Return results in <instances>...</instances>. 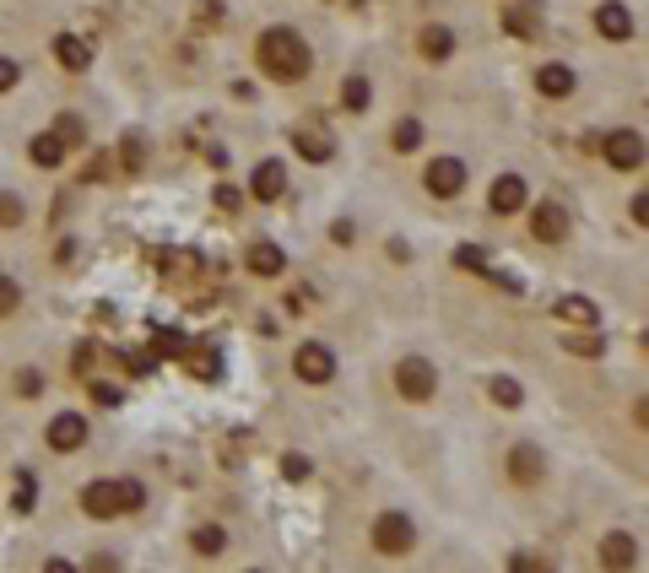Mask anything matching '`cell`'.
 <instances>
[{
  "mask_svg": "<svg viewBox=\"0 0 649 573\" xmlns=\"http://www.w3.org/2000/svg\"><path fill=\"white\" fill-rule=\"evenodd\" d=\"M255 60H260V71L271 76V82H303L309 76V44L293 33V28H271V33H260V44H255Z\"/></svg>",
  "mask_w": 649,
  "mask_h": 573,
  "instance_id": "cell-1",
  "label": "cell"
},
{
  "mask_svg": "<svg viewBox=\"0 0 649 573\" xmlns=\"http://www.w3.org/2000/svg\"><path fill=\"white\" fill-rule=\"evenodd\" d=\"M141 503H147V487L141 482H87L82 487V509L92 519H119V514H136Z\"/></svg>",
  "mask_w": 649,
  "mask_h": 573,
  "instance_id": "cell-2",
  "label": "cell"
},
{
  "mask_svg": "<svg viewBox=\"0 0 649 573\" xmlns=\"http://www.w3.org/2000/svg\"><path fill=\"white\" fill-rule=\"evenodd\" d=\"M395 390H401L406 401H428V395L439 390V373H433L428 357H401V368H395Z\"/></svg>",
  "mask_w": 649,
  "mask_h": 573,
  "instance_id": "cell-3",
  "label": "cell"
},
{
  "mask_svg": "<svg viewBox=\"0 0 649 573\" xmlns=\"http://www.w3.org/2000/svg\"><path fill=\"white\" fill-rule=\"evenodd\" d=\"M293 373L303 384H330L336 379V352H330L325 341H303L298 357H293Z\"/></svg>",
  "mask_w": 649,
  "mask_h": 573,
  "instance_id": "cell-4",
  "label": "cell"
},
{
  "mask_svg": "<svg viewBox=\"0 0 649 573\" xmlns=\"http://www.w3.org/2000/svg\"><path fill=\"white\" fill-rule=\"evenodd\" d=\"M412 541H417V530H412V519H406V514H379L374 519V546H379V552L384 557H401V552H412Z\"/></svg>",
  "mask_w": 649,
  "mask_h": 573,
  "instance_id": "cell-5",
  "label": "cell"
},
{
  "mask_svg": "<svg viewBox=\"0 0 649 573\" xmlns=\"http://www.w3.org/2000/svg\"><path fill=\"white\" fill-rule=\"evenodd\" d=\"M595 146H601V157L612 168H644V136L639 130H612V136H601Z\"/></svg>",
  "mask_w": 649,
  "mask_h": 573,
  "instance_id": "cell-6",
  "label": "cell"
},
{
  "mask_svg": "<svg viewBox=\"0 0 649 573\" xmlns=\"http://www.w3.org/2000/svg\"><path fill=\"white\" fill-rule=\"evenodd\" d=\"M422 184H428L433 195H444V201H455V195L466 190V163H460V157H433L428 173H422Z\"/></svg>",
  "mask_w": 649,
  "mask_h": 573,
  "instance_id": "cell-7",
  "label": "cell"
},
{
  "mask_svg": "<svg viewBox=\"0 0 649 573\" xmlns=\"http://www.w3.org/2000/svg\"><path fill=\"white\" fill-rule=\"evenodd\" d=\"M455 265H460V271H476V276H487V282H493V287H503V292H525V282H520V276L498 271V265L487 260L476 244H460V249H455Z\"/></svg>",
  "mask_w": 649,
  "mask_h": 573,
  "instance_id": "cell-8",
  "label": "cell"
},
{
  "mask_svg": "<svg viewBox=\"0 0 649 573\" xmlns=\"http://www.w3.org/2000/svg\"><path fill=\"white\" fill-rule=\"evenodd\" d=\"M531 238H536V244H563V238H568V211L558 201H541L531 211Z\"/></svg>",
  "mask_w": 649,
  "mask_h": 573,
  "instance_id": "cell-9",
  "label": "cell"
},
{
  "mask_svg": "<svg viewBox=\"0 0 649 573\" xmlns=\"http://www.w3.org/2000/svg\"><path fill=\"white\" fill-rule=\"evenodd\" d=\"M541 22H547L541 0H509V11H503V28H509L514 38H536Z\"/></svg>",
  "mask_w": 649,
  "mask_h": 573,
  "instance_id": "cell-10",
  "label": "cell"
},
{
  "mask_svg": "<svg viewBox=\"0 0 649 573\" xmlns=\"http://www.w3.org/2000/svg\"><path fill=\"white\" fill-rule=\"evenodd\" d=\"M525 201H531V190H525V179H520V173H503V179H493V190H487V206H493L498 217L520 211Z\"/></svg>",
  "mask_w": 649,
  "mask_h": 573,
  "instance_id": "cell-11",
  "label": "cell"
},
{
  "mask_svg": "<svg viewBox=\"0 0 649 573\" xmlns=\"http://www.w3.org/2000/svg\"><path fill=\"white\" fill-rule=\"evenodd\" d=\"M87 444V417H76V411H60L55 422H49V449H60V455H71V449Z\"/></svg>",
  "mask_w": 649,
  "mask_h": 573,
  "instance_id": "cell-12",
  "label": "cell"
},
{
  "mask_svg": "<svg viewBox=\"0 0 649 573\" xmlns=\"http://www.w3.org/2000/svg\"><path fill=\"white\" fill-rule=\"evenodd\" d=\"M509 476H514L520 487L541 482V476H547V460H541V449H536V444H514V449H509Z\"/></svg>",
  "mask_w": 649,
  "mask_h": 573,
  "instance_id": "cell-13",
  "label": "cell"
},
{
  "mask_svg": "<svg viewBox=\"0 0 649 573\" xmlns=\"http://www.w3.org/2000/svg\"><path fill=\"white\" fill-rule=\"evenodd\" d=\"M293 152L309 157V163H330V157H336V141H330L325 130H314V125H298L293 130Z\"/></svg>",
  "mask_w": 649,
  "mask_h": 573,
  "instance_id": "cell-14",
  "label": "cell"
},
{
  "mask_svg": "<svg viewBox=\"0 0 649 573\" xmlns=\"http://www.w3.org/2000/svg\"><path fill=\"white\" fill-rule=\"evenodd\" d=\"M574 87H579V76L568 71L563 60H552V65H541V71H536V92H541V98H568Z\"/></svg>",
  "mask_w": 649,
  "mask_h": 573,
  "instance_id": "cell-15",
  "label": "cell"
},
{
  "mask_svg": "<svg viewBox=\"0 0 649 573\" xmlns=\"http://www.w3.org/2000/svg\"><path fill=\"white\" fill-rule=\"evenodd\" d=\"M595 28H601V38L622 44V38H633V11H628V6H617V0H606V6L595 11Z\"/></svg>",
  "mask_w": 649,
  "mask_h": 573,
  "instance_id": "cell-16",
  "label": "cell"
},
{
  "mask_svg": "<svg viewBox=\"0 0 649 573\" xmlns=\"http://www.w3.org/2000/svg\"><path fill=\"white\" fill-rule=\"evenodd\" d=\"M601 563L606 568H633L639 563V541H633L628 530H612V536L601 541Z\"/></svg>",
  "mask_w": 649,
  "mask_h": 573,
  "instance_id": "cell-17",
  "label": "cell"
},
{
  "mask_svg": "<svg viewBox=\"0 0 649 573\" xmlns=\"http://www.w3.org/2000/svg\"><path fill=\"white\" fill-rule=\"evenodd\" d=\"M55 60L65 65V71H87V65H92V44H87V38H76V33H60L55 38Z\"/></svg>",
  "mask_w": 649,
  "mask_h": 573,
  "instance_id": "cell-18",
  "label": "cell"
},
{
  "mask_svg": "<svg viewBox=\"0 0 649 573\" xmlns=\"http://www.w3.org/2000/svg\"><path fill=\"white\" fill-rule=\"evenodd\" d=\"M184 363H190V373L201 384H217L222 379V352H217V346H190V352H184Z\"/></svg>",
  "mask_w": 649,
  "mask_h": 573,
  "instance_id": "cell-19",
  "label": "cell"
},
{
  "mask_svg": "<svg viewBox=\"0 0 649 573\" xmlns=\"http://www.w3.org/2000/svg\"><path fill=\"white\" fill-rule=\"evenodd\" d=\"M282 195H287V173H282V163L271 157V163L255 168V201H282Z\"/></svg>",
  "mask_w": 649,
  "mask_h": 573,
  "instance_id": "cell-20",
  "label": "cell"
},
{
  "mask_svg": "<svg viewBox=\"0 0 649 573\" xmlns=\"http://www.w3.org/2000/svg\"><path fill=\"white\" fill-rule=\"evenodd\" d=\"M244 265L255 276H282V265H287V255L276 244H266V238H260V244H249V255H244Z\"/></svg>",
  "mask_w": 649,
  "mask_h": 573,
  "instance_id": "cell-21",
  "label": "cell"
},
{
  "mask_svg": "<svg viewBox=\"0 0 649 573\" xmlns=\"http://www.w3.org/2000/svg\"><path fill=\"white\" fill-rule=\"evenodd\" d=\"M558 314L568 319V325H585V330H595V325H601V309H595L590 298H579V292H568V298L558 303Z\"/></svg>",
  "mask_w": 649,
  "mask_h": 573,
  "instance_id": "cell-22",
  "label": "cell"
},
{
  "mask_svg": "<svg viewBox=\"0 0 649 573\" xmlns=\"http://www.w3.org/2000/svg\"><path fill=\"white\" fill-rule=\"evenodd\" d=\"M147 352L163 363V357H184V352H190V341H184L174 325H152V346H147Z\"/></svg>",
  "mask_w": 649,
  "mask_h": 573,
  "instance_id": "cell-23",
  "label": "cell"
},
{
  "mask_svg": "<svg viewBox=\"0 0 649 573\" xmlns=\"http://www.w3.org/2000/svg\"><path fill=\"white\" fill-rule=\"evenodd\" d=\"M417 49H422V60H449V55H455V33H449V28H422Z\"/></svg>",
  "mask_w": 649,
  "mask_h": 573,
  "instance_id": "cell-24",
  "label": "cell"
},
{
  "mask_svg": "<svg viewBox=\"0 0 649 573\" xmlns=\"http://www.w3.org/2000/svg\"><path fill=\"white\" fill-rule=\"evenodd\" d=\"M109 357L130 373V379H152V373H157V357H152V352H130V346H114Z\"/></svg>",
  "mask_w": 649,
  "mask_h": 573,
  "instance_id": "cell-25",
  "label": "cell"
},
{
  "mask_svg": "<svg viewBox=\"0 0 649 573\" xmlns=\"http://www.w3.org/2000/svg\"><path fill=\"white\" fill-rule=\"evenodd\" d=\"M28 157H33L38 168H60V163H65V146H60L55 130H49V136H33V141H28Z\"/></svg>",
  "mask_w": 649,
  "mask_h": 573,
  "instance_id": "cell-26",
  "label": "cell"
},
{
  "mask_svg": "<svg viewBox=\"0 0 649 573\" xmlns=\"http://www.w3.org/2000/svg\"><path fill=\"white\" fill-rule=\"evenodd\" d=\"M368 98H374V92H368L363 76H347V82H341V109H347V114H363Z\"/></svg>",
  "mask_w": 649,
  "mask_h": 573,
  "instance_id": "cell-27",
  "label": "cell"
},
{
  "mask_svg": "<svg viewBox=\"0 0 649 573\" xmlns=\"http://www.w3.org/2000/svg\"><path fill=\"white\" fill-rule=\"evenodd\" d=\"M33 503H38V476H33V471H17V492H11V509H17V514H33Z\"/></svg>",
  "mask_w": 649,
  "mask_h": 573,
  "instance_id": "cell-28",
  "label": "cell"
},
{
  "mask_svg": "<svg viewBox=\"0 0 649 573\" xmlns=\"http://www.w3.org/2000/svg\"><path fill=\"white\" fill-rule=\"evenodd\" d=\"M55 136H60V146H65V152H76V146L87 141V125H82V119H76V114H60V119H55Z\"/></svg>",
  "mask_w": 649,
  "mask_h": 573,
  "instance_id": "cell-29",
  "label": "cell"
},
{
  "mask_svg": "<svg viewBox=\"0 0 649 573\" xmlns=\"http://www.w3.org/2000/svg\"><path fill=\"white\" fill-rule=\"evenodd\" d=\"M190 546H195L201 557H217L222 546H228V536H222V525H201V530L190 536Z\"/></svg>",
  "mask_w": 649,
  "mask_h": 573,
  "instance_id": "cell-30",
  "label": "cell"
},
{
  "mask_svg": "<svg viewBox=\"0 0 649 573\" xmlns=\"http://www.w3.org/2000/svg\"><path fill=\"white\" fill-rule=\"evenodd\" d=\"M487 395H493L498 406H520V401H525V390H520V384H514V379H503V373H498L493 384H487Z\"/></svg>",
  "mask_w": 649,
  "mask_h": 573,
  "instance_id": "cell-31",
  "label": "cell"
},
{
  "mask_svg": "<svg viewBox=\"0 0 649 573\" xmlns=\"http://www.w3.org/2000/svg\"><path fill=\"white\" fill-rule=\"evenodd\" d=\"M390 141H395V152H412V146H422V125H417V119H401Z\"/></svg>",
  "mask_w": 649,
  "mask_h": 573,
  "instance_id": "cell-32",
  "label": "cell"
},
{
  "mask_svg": "<svg viewBox=\"0 0 649 573\" xmlns=\"http://www.w3.org/2000/svg\"><path fill=\"white\" fill-rule=\"evenodd\" d=\"M563 346H568V352H579V357H601V336H574V330H568V336H563Z\"/></svg>",
  "mask_w": 649,
  "mask_h": 573,
  "instance_id": "cell-33",
  "label": "cell"
},
{
  "mask_svg": "<svg viewBox=\"0 0 649 573\" xmlns=\"http://www.w3.org/2000/svg\"><path fill=\"white\" fill-rule=\"evenodd\" d=\"M17 303H22V287L11 282V276H0V319L17 314Z\"/></svg>",
  "mask_w": 649,
  "mask_h": 573,
  "instance_id": "cell-34",
  "label": "cell"
},
{
  "mask_svg": "<svg viewBox=\"0 0 649 573\" xmlns=\"http://www.w3.org/2000/svg\"><path fill=\"white\" fill-rule=\"evenodd\" d=\"M0 228H22V201L17 195H0Z\"/></svg>",
  "mask_w": 649,
  "mask_h": 573,
  "instance_id": "cell-35",
  "label": "cell"
},
{
  "mask_svg": "<svg viewBox=\"0 0 649 573\" xmlns=\"http://www.w3.org/2000/svg\"><path fill=\"white\" fill-rule=\"evenodd\" d=\"M119 157H125V168H130V173H136L141 163H147V157H141V136H136V130L125 136V146H119Z\"/></svg>",
  "mask_w": 649,
  "mask_h": 573,
  "instance_id": "cell-36",
  "label": "cell"
},
{
  "mask_svg": "<svg viewBox=\"0 0 649 573\" xmlns=\"http://www.w3.org/2000/svg\"><path fill=\"white\" fill-rule=\"evenodd\" d=\"M71 363H76V373H92V368H98V341H82Z\"/></svg>",
  "mask_w": 649,
  "mask_h": 573,
  "instance_id": "cell-37",
  "label": "cell"
},
{
  "mask_svg": "<svg viewBox=\"0 0 649 573\" xmlns=\"http://www.w3.org/2000/svg\"><path fill=\"white\" fill-rule=\"evenodd\" d=\"M282 476L287 482H303L309 476V455H282Z\"/></svg>",
  "mask_w": 649,
  "mask_h": 573,
  "instance_id": "cell-38",
  "label": "cell"
},
{
  "mask_svg": "<svg viewBox=\"0 0 649 573\" xmlns=\"http://www.w3.org/2000/svg\"><path fill=\"white\" fill-rule=\"evenodd\" d=\"M92 401L98 406H119L125 395H119V384H103V379H92Z\"/></svg>",
  "mask_w": 649,
  "mask_h": 573,
  "instance_id": "cell-39",
  "label": "cell"
},
{
  "mask_svg": "<svg viewBox=\"0 0 649 573\" xmlns=\"http://www.w3.org/2000/svg\"><path fill=\"white\" fill-rule=\"evenodd\" d=\"M17 82H22V65L0 55V92H11V87H17Z\"/></svg>",
  "mask_w": 649,
  "mask_h": 573,
  "instance_id": "cell-40",
  "label": "cell"
},
{
  "mask_svg": "<svg viewBox=\"0 0 649 573\" xmlns=\"http://www.w3.org/2000/svg\"><path fill=\"white\" fill-rule=\"evenodd\" d=\"M211 201H217L222 211H238V201H244V195H238L233 184H217V195H211Z\"/></svg>",
  "mask_w": 649,
  "mask_h": 573,
  "instance_id": "cell-41",
  "label": "cell"
},
{
  "mask_svg": "<svg viewBox=\"0 0 649 573\" xmlns=\"http://www.w3.org/2000/svg\"><path fill=\"white\" fill-rule=\"evenodd\" d=\"M109 173H114V163H109V157H98V163H87L82 179H87V184H98V179H109Z\"/></svg>",
  "mask_w": 649,
  "mask_h": 573,
  "instance_id": "cell-42",
  "label": "cell"
},
{
  "mask_svg": "<svg viewBox=\"0 0 649 573\" xmlns=\"http://www.w3.org/2000/svg\"><path fill=\"white\" fill-rule=\"evenodd\" d=\"M44 390V379H38V373H17V395H38Z\"/></svg>",
  "mask_w": 649,
  "mask_h": 573,
  "instance_id": "cell-43",
  "label": "cell"
},
{
  "mask_svg": "<svg viewBox=\"0 0 649 573\" xmlns=\"http://www.w3.org/2000/svg\"><path fill=\"white\" fill-rule=\"evenodd\" d=\"M217 17H222V6H217V0H206V6L195 11V22H217Z\"/></svg>",
  "mask_w": 649,
  "mask_h": 573,
  "instance_id": "cell-44",
  "label": "cell"
},
{
  "mask_svg": "<svg viewBox=\"0 0 649 573\" xmlns=\"http://www.w3.org/2000/svg\"><path fill=\"white\" fill-rule=\"evenodd\" d=\"M509 568H520V573L525 568H547V557H509Z\"/></svg>",
  "mask_w": 649,
  "mask_h": 573,
  "instance_id": "cell-45",
  "label": "cell"
},
{
  "mask_svg": "<svg viewBox=\"0 0 649 573\" xmlns=\"http://www.w3.org/2000/svg\"><path fill=\"white\" fill-rule=\"evenodd\" d=\"M357 6H363V0H357Z\"/></svg>",
  "mask_w": 649,
  "mask_h": 573,
  "instance_id": "cell-46",
  "label": "cell"
}]
</instances>
